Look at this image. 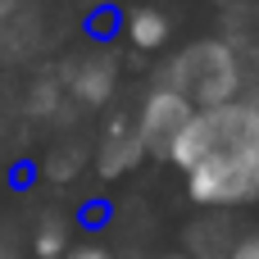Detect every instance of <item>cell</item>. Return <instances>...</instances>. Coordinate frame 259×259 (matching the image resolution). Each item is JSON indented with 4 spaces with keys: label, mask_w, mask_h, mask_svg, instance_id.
Segmentation results:
<instances>
[{
    "label": "cell",
    "mask_w": 259,
    "mask_h": 259,
    "mask_svg": "<svg viewBox=\"0 0 259 259\" xmlns=\"http://www.w3.org/2000/svg\"><path fill=\"white\" fill-rule=\"evenodd\" d=\"M168 164L182 173L191 205L209 214H237L259 205V96L246 91L232 105L196 109Z\"/></svg>",
    "instance_id": "cell-1"
},
{
    "label": "cell",
    "mask_w": 259,
    "mask_h": 259,
    "mask_svg": "<svg viewBox=\"0 0 259 259\" xmlns=\"http://www.w3.org/2000/svg\"><path fill=\"white\" fill-rule=\"evenodd\" d=\"M155 82L182 91L196 109H219V105H232V100L246 96V91H241V82H246L241 55H237L228 41H219V36L191 41L182 55L168 59V68H164Z\"/></svg>",
    "instance_id": "cell-2"
},
{
    "label": "cell",
    "mask_w": 259,
    "mask_h": 259,
    "mask_svg": "<svg viewBox=\"0 0 259 259\" xmlns=\"http://www.w3.org/2000/svg\"><path fill=\"white\" fill-rule=\"evenodd\" d=\"M191 118H196V105H191L182 91H173V87L155 82V87L141 96L137 114H132L146 159H164V164H168V150L178 146V137L187 132V123H191Z\"/></svg>",
    "instance_id": "cell-3"
},
{
    "label": "cell",
    "mask_w": 259,
    "mask_h": 259,
    "mask_svg": "<svg viewBox=\"0 0 259 259\" xmlns=\"http://www.w3.org/2000/svg\"><path fill=\"white\" fill-rule=\"evenodd\" d=\"M114 87H118V59L105 55V50H87L77 59H68V73H64V91L87 105V109H100L114 100Z\"/></svg>",
    "instance_id": "cell-4"
},
{
    "label": "cell",
    "mask_w": 259,
    "mask_h": 259,
    "mask_svg": "<svg viewBox=\"0 0 259 259\" xmlns=\"http://www.w3.org/2000/svg\"><path fill=\"white\" fill-rule=\"evenodd\" d=\"M141 159H146V150H141V137H137V123H132V114H114V118L100 127V141H96V155H91V168H96V178L114 182V178L132 173Z\"/></svg>",
    "instance_id": "cell-5"
},
{
    "label": "cell",
    "mask_w": 259,
    "mask_h": 259,
    "mask_svg": "<svg viewBox=\"0 0 259 259\" xmlns=\"http://www.w3.org/2000/svg\"><path fill=\"white\" fill-rule=\"evenodd\" d=\"M123 36H127V46L132 50H141V55H155V50H164L168 46V36H173V23H168V14L164 9H155V5H132L127 14H123Z\"/></svg>",
    "instance_id": "cell-6"
},
{
    "label": "cell",
    "mask_w": 259,
    "mask_h": 259,
    "mask_svg": "<svg viewBox=\"0 0 259 259\" xmlns=\"http://www.w3.org/2000/svg\"><path fill=\"white\" fill-rule=\"evenodd\" d=\"M68 246H73V228H68V219L50 214V219H41V223L32 228V259H64V255H68Z\"/></svg>",
    "instance_id": "cell-7"
},
{
    "label": "cell",
    "mask_w": 259,
    "mask_h": 259,
    "mask_svg": "<svg viewBox=\"0 0 259 259\" xmlns=\"http://www.w3.org/2000/svg\"><path fill=\"white\" fill-rule=\"evenodd\" d=\"M64 259H114V250H109V241H100V237H73V246H68Z\"/></svg>",
    "instance_id": "cell-8"
},
{
    "label": "cell",
    "mask_w": 259,
    "mask_h": 259,
    "mask_svg": "<svg viewBox=\"0 0 259 259\" xmlns=\"http://www.w3.org/2000/svg\"><path fill=\"white\" fill-rule=\"evenodd\" d=\"M228 259H259V228L241 232V237L228 246Z\"/></svg>",
    "instance_id": "cell-9"
},
{
    "label": "cell",
    "mask_w": 259,
    "mask_h": 259,
    "mask_svg": "<svg viewBox=\"0 0 259 259\" xmlns=\"http://www.w3.org/2000/svg\"><path fill=\"white\" fill-rule=\"evenodd\" d=\"M164 259H191V255H164Z\"/></svg>",
    "instance_id": "cell-10"
}]
</instances>
